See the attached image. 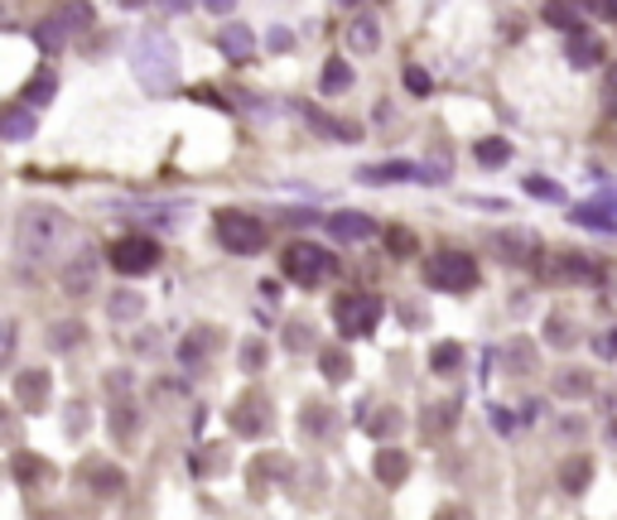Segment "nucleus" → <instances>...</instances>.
<instances>
[{
	"mask_svg": "<svg viewBox=\"0 0 617 520\" xmlns=\"http://www.w3.org/2000/svg\"><path fill=\"white\" fill-rule=\"evenodd\" d=\"M425 285L444 289V295H468L478 285V261L468 251H435L425 265Z\"/></svg>",
	"mask_w": 617,
	"mask_h": 520,
	"instance_id": "3",
	"label": "nucleus"
},
{
	"mask_svg": "<svg viewBox=\"0 0 617 520\" xmlns=\"http://www.w3.org/2000/svg\"><path fill=\"white\" fill-rule=\"evenodd\" d=\"M140 314V299L136 295H116L111 299V318H136Z\"/></svg>",
	"mask_w": 617,
	"mask_h": 520,
	"instance_id": "34",
	"label": "nucleus"
},
{
	"mask_svg": "<svg viewBox=\"0 0 617 520\" xmlns=\"http://www.w3.org/2000/svg\"><path fill=\"white\" fill-rule=\"evenodd\" d=\"M405 473H411V463H405V453H396V448L376 453V477H382L386 487H396V482H405Z\"/></svg>",
	"mask_w": 617,
	"mask_h": 520,
	"instance_id": "18",
	"label": "nucleus"
},
{
	"mask_svg": "<svg viewBox=\"0 0 617 520\" xmlns=\"http://www.w3.org/2000/svg\"><path fill=\"white\" fill-rule=\"evenodd\" d=\"M386 246L396 251V256H411V251H415V236L405 232V226H396V232H386Z\"/></svg>",
	"mask_w": 617,
	"mask_h": 520,
	"instance_id": "33",
	"label": "nucleus"
},
{
	"mask_svg": "<svg viewBox=\"0 0 617 520\" xmlns=\"http://www.w3.org/2000/svg\"><path fill=\"white\" fill-rule=\"evenodd\" d=\"M217 236L222 246L236 251V256H256L260 246H266V222L252 217V212H236V208H222L217 212Z\"/></svg>",
	"mask_w": 617,
	"mask_h": 520,
	"instance_id": "5",
	"label": "nucleus"
},
{
	"mask_svg": "<svg viewBox=\"0 0 617 520\" xmlns=\"http://www.w3.org/2000/svg\"><path fill=\"white\" fill-rule=\"evenodd\" d=\"M111 434L121 438V444H126L130 434H136V405H130V400H121V405H111Z\"/></svg>",
	"mask_w": 617,
	"mask_h": 520,
	"instance_id": "25",
	"label": "nucleus"
},
{
	"mask_svg": "<svg viewBox=\"0 0 617 520\" xmlns=\"http://www.w3.org/2000/svg\"><path fill=\"white\" fill-rule=\"evenodd\" d=\"M570 63L574 68H598L603 63V39L594 30H574L570 34Z\"/></svg>",
	"mask_w": 617,
	"mask_h": 520,
	"instance_id": "14",
	"label": "nucleus"
},
{
	"mask_svg": "<svg viewBox=\"0 0 617 520\" xmlns=\"http://www.w3.org/2000/svg\"><path fill=\"white\" fill-rule=\"evenodd\" d=\"M526 189H531L535 198H541V203H560V198H564V189H555L550 179H526Z\"/></svg>",
	"mask_w": 617,
	"mask_h": 520,
	"instance_id": "32",
	"label": "nucleus"
},
{
	"mask_svg": "<svg viewBox=\"0 0 617 520\" xmlns=\"http://www.w3.org/2000/svg\"><path fill=\"white\" fill-rule=\"evenodd\" d=\"M15 352V323H0V362H10Z\"/></svg>",
	"mask_w": 617,
	"mask_h": 520,
	"instance_id": "37",
	"label": "nucleus"
},
{
	"mask_svg": "<svg viewBox=\"0 0 617 520\" xmlns=\"http://www.w3.org/2000/svg\"><path fill=\"white\" fill-rule=\"evenodd\" d=\"M39 121V112H15V116H0V136H10V140H20V136H30Z\"/></svg>",
	"mask_w": 617,
	"mask_h": 520,
	"instance_id": "26",
	"label": "nucleus"
},
{
	"mask_svg": "<svg viewBox=\"0 0 617 520\" xmlns=\"http://www.w3.org/2000/svg\"><path fill=\"white\" fill-rule=\"evenodd\" d=\"M92 279H97V261L77 256V261H68V270H63V289H68V295H87Z\"/></svg>",
	"mask_w": 617,
	"mask_h": 520,
	"instance_id": "16",
	"label": "nucleus"
},
{
	"mask_svg": "<svg viewBox=\"0 0 617 520\" xmlns=\"http://www.w3.org/2000/svg\"><path fill=\"white\" fill-rule=\"evenodd\" d=\"M405 87H411L415 97H429V73L425 68H405Z\"/></svg>",
	"mask_w": 617,
	"mask_h": 520,
	"instance_id": "35",
	"label": "nucleus"
},
{
	"mask_svg": "<svg viewBox=\"0 0 617 520\" xmlns=\"http://www.w3.org/2000/svg\"><path fill=\"white\" fill-rule=\"evenodd\" d=\"M280 265H285V279L299 285V289L323 285V279L338 270V261L328 256L323 246H313V242H290V246H285V256H280Z\"/></svg>",
	"mask_w": 617,
	"mask_h": 520,
	"instance_id": "4",
	"label": "nucleus"
},
{
	"mask_svg": "<svg viewBox=\"0 0 617 520\" xmlns=\"http://www.w3.org/2000/svg\"><path fill=\"white\" fill-rule=\"evenodd\" d=\"M603 97H608V112L617 116V63L608 68V77H603Z\"/></svg>",
	"mask_w": 617,
	"mask_h": 520,
	"instance_id": "38",
	"label": "nucleus"
},
{
	"mask_svg": "<svg viewBox=\"0 0 617 520\" xmlns=\"http://www.w3.org/2000/svg\"><path fill=\"white\" fill-rule=\"evenodd\" d=\"M333 323L343 338H366L376 323H382V299L372 295H343L333 304Z\"/></svg>",
	"mask_w": 617,
	"mask_h": 520,
	"instance_id": "7",
	"label": "nucleus"
},
{
	"mask_svg": "<svg viewBox=\"0 0 617 520\" xmlns=\"http://www.w3.org/2000/svg\"><path fill=\"white\" fill-rule=\"evenodd\" d=\"M560 279V285H598L603 279V265L598 261H588V256H579V251H560L555 256V270H550Z\"/></svg>",
	"mask_w": 617,
	"mask_h": 520,
	"instance_id": "11",
	"label": "nucleus"
},
{
	"mask_svg": "<svg viewBox=\"0 0 617 520\" xmlns=\"http://www.w3.org/2000/svg\"><path fill=\"white\" fill-rule=\"evenodd\" d=\"M574 222L588 226V232H603V236L617 232V217H613V212H603V208H579V212H574Z\"/></svg>",
	"mask_w": 617,
	"mask_h": 520,
	"instance_id": "21",
	"label": "nucleus"
},
{
	"mask_svg": "<svg viewBox=\"0 0 617 520\" xmlns=\"http://www.w3.org/2000/svg\"><path fill=\"white\" fill-rule=\"evenodd\" d=\"M598 352H603V357H617V328L608 332V338H603V347H598Z\"/></svg>",
	"mask_w": 617,
	"mask_h": 520,
	"instance_id": "40",
	"label": "nucleus"
},
{
	"mask_svg": "<svg viewBox=\"0 0 617 520\" xmlns=\"http://www.w3.org/2000/svg\"><path fill=\"white\" fill-rule=\"evenodd\" d=\"M382 44V24H376L372 10H358V15L348 20V49L352 53H376Z\"/></svg>",
	"mask_w": 617,
	"mask_h": 520,
	"instance_id": "12",
	"label": "nucleus"
},
{
	"mask_svg": "<svg viewBox=\"0 0 617 520\" xmlns=\"http://www.w3.org/2000/svg\"><path fill=\"white\" fill-rule=\"evenodd\" d=\"M328 232H333L338 242H366V236L376 232V222L366 217V212H333V217H328Z\"/></svg>",
	"mask_w": 617,
	"mask_h": 520,
	"instance_id": "13",
	"label": "nucleus"
},
{
	"mask_svg": "<svg viewBox=\"0 0 617 520\" xmlns=\"http://www.w3.org/2000/svg\"><path fill=\"white\" fill-rule=\"evenodd\" d=\"M15 400H20L24 410H44L49 405V371H20Z\"/></svg>",
	"mask_w": 617,
	"mask_h": 520,
	"instance_id": "15",
	"label": "nucleus"
},
{
	"mask_svg": "<svg viewBox=\"0 0 617 520\" xmlns=\"http://www.w3.org/2000/svg\"><path fill=\"white\" fill-rule=\"evenodd\" d=\"M222 53H227V59H236V63H246V59H252V34H246L242 24H236V30H227V34H222Z\"/></svg>",
	"mask_w": 617,
	"mask_h": 520,
	"instance_id": "23",
	"label": "nucleus"
},
{
	"mask_svg": "<svg viewBox=\"0 0 617 520\" xmlns=\"http://www.w3.org/2000/svg\"><path fill=\"white\" fill-rule=\"evenodd\" d=\"M107 261L116 275H130V279L150 275L155 265H160V242H150V236H121V242H111Z\"/></svg>",
	"mask_w": 617,
	"mask_h": 520,
	"instance_id": "6",
	"label": "nucleus"
},
{
	"mask_svg": "<svg viewBox=\"0 0 617 520\" xmlns=\"http://www.w3.org/2000/svg\"><path fill=\"white\" fill-rule=\"evenodd\" d=\"M391 429H396V410H386V415L372 424V434H391Z\"/></svg>",
	"mask_w": 617,
	"mask_h": 520,
	"instance_id": "39",
	"label": "nucleus"
},
{
	"mask_svg": "<svg viewBox=\"0 0 617 520\" xmlns=\"http://www.w3.org/2000/svg\"><path fill=\"white\" fill-rule=\"evenodd\" d=\"M83 338H87L83 323H58V328H54V347H58V352H68V347L83 342Z\"/></svg>",
	"mask_w": 617,
	"mask_h": 520,
	"instance_id": "30",
	"label": "nucleus"
},
{
	"mask_svg": "<svg viewBox=\"0 0 617 520\" xmlns=\"http://www.w3.org/2000/svg\"><path fill=\"white\" fill-rule=\"evenodd\" d=\"M87 482L97 491H121L126 477H121V468H87Z\"/></svg>",
	"mask_w": 617,
	"mask_h": 520,
	"instance_id": "28",
	"label": "nucleus"
},
{
	"mask_svg": "<svg viewBox=\"0 0 617 520\" xmlns=\"http://www.w3.org/2000/svg\"><path fill=\"white\" fill-rule=\"evenodd\" d=\"M458 362H464V347H458V342H444V347L429 352V367H435V371H454Z\"/></svg>",
	"mask_w": 617,
	"mask_h": 520,
	"instance_id": "29",
	"label": "nucleus"
},
{
	"mask_svg": "<svg viewBox=\"0 0 617 520\" xmlns=\"http://www.w3.org/2000/svg\"><path fill=\"white\" fill-rule=\"evenodd\" d=\"M319 87H323V97H338V92H348V87H352V68H348V59H328V63H323Z\"/></svg>",
	"mask_w": 617,
	"mask_h": 520,
	"instance_id": "17",
	"label": "nucleus"
},
{
	"mask_svg": "<svg viewBox=\"0 0 617 520\" xmlns=\"http://www.w3.org/2000/svg\"><path fill=\"white\" fill-rule=\"evenodd\" d=\"M507 159H511V145L507 140H478V165H488V169H502L507 165Z\"/></svg>",
	"mask_w": 617,
	"mask_h": 520,
	"instance_id": "24",
	"label": "nucleus"
},
{
	"mask_svg": "<svg viewBox=\"0 0 617 520\" xmlns=\"http://www.w3.org/2000/svg\"><path fill=\"white\" fill-rule=\"evenodd\" d=\"M92 15V10H54V15H49L44 24H39V30H34V39H39V49H44V53H58L63 44H68V34L77 30V24H83Z\"/></svg>",
	"mask_w": 617,
	"mask_h": 520,
	"instance_id": "8",
	"label": "nucleus"
},
{
	"mask_svg": "<svg viewBox=\"0 0 617 520\" xmlns=\"http://www.w3.org/2000/svg\"><path fill=\"white\" fill-rule=\"evenodd\" d=\"M319 367H323L328 381H348V376H352V362H348L343 347H328V352L319 357Z\"/></svg>",
	"mask_w": 617,
	"mask_h": 520,
	"instance_id": "22",
	"label": "nucleus"
},
{
	"mask_svg": "<svg viewBox=\"0 0 617 520\" xmlns=\"http://www.w3.org/2000/svg\"><path fill=\"white\" fill-rule=\"evenodd\" d=\"M130 63H136L140 83L155 87V92H169L174 87V73H179V53L174 44H169L164 34H146L136 44V53H130Z\"/></svg>",
	"mask_w": 617,
	"mask_h": 520,
	"instance_id": "2",
	"label": "nucleus"
},
{
	"mask_svg": "<svg viewBox=\"0 0 617 520\" xmlns=\"http://www.w3.org/2000/svg\"><path fill=\"white\" fill-rule=\"evenodd\" d=\"M63 242H68V217L58 208H30L20 217V251L30 261H49Z\"/></svg>",
	"mask_w": 617,
	"mask_h": 520,
	"instance_id": "1",
	"label": "nucleus"
},
{
	"mask_svg": "<svg viewBox=\"0 0 617 520\" xmlns=\"http://www.w3.org/2000/svg\"><path fill=\"white\" fill-rule=\"evenodd\" d=\"M560 391H564V395H584V391H588V376H584V371H570V376L560 381Z\"/></svg>",
	"mask_w": 617,
	"mask_h": 520,
	"instance_id": "36",
	"label": "nucleus"
},
{
	"mask_svg": "<svg viewBox=\"0 0 617 520\" xmlns=\"http://www.w3.org/2000/svg\"><path fill=\"white\" fill-rule=\"evenodd\" d=\"M588 477H594V463H588V458H570V463H564V473H560V482H564V491H574V497H579V491L588 487Z\"/></svg>",
	"mask_w": 617,
	"mask_h": 520,
	"instance_id": "20",
	"label": "nucleus"
},
{
	"mask_svg": "<svg viewBox=\"0 0 617 520\" xmlns=\"http://www.w3.org/2000/svg\"><path fill=\"white\" fill-rule=\"evenodd\" d=\"M266 420H270V400L260 395V391H246V395L232 405V429L246 434V438H256L260 429H266Z\"/></svg>",
	"mask_w": 617,
	"mask_h": 520,
	"instance_id": "9",
	"label": "nucleus"
},
{
	"mask_svg": "<svg viewBox=\"0 0 617 520\" xmlns=\"http://www.w3.org/2000/svg\"><path fill=\"white\" fill-rule=\"evenodd\" d=\"M54 87H58V83H54V73H49V68L39 73V77H30V83H24V112H34V106H44L49 97H54Z\"/></svg>",
	"mask_w": 617,
	"mask_h": 520,
	"instance_id": "19",
	"label": "nucleus"
},
{
	"mask_svg": "<svg viewBox=\"0 0 617 520\" xmlns=\"http://www.w3.org/2000/svg\"><path fill=\"white\" fill-rule=\"evenodd\" d=\"M545 20L550 24H555V30H584V24H579V10H574V6H545Z\"/></svg>",
	"mask_w": 617,
	"mask_h": 520,
	"instance_id": "27",
	"label": "nucleus"
},
{
	"mask_svg": "<svg viewBox=\"0 0 617 520\" xmlns=\"http://www.w3.org/2000/svg\"><path fill=\"white\" fill-rule=\"evenodd\" d=\"M598 15L603 20H617V6H598Z\"/></svg>",
	"mask_w": 617,
	"mask_h": 520,
	"instance_id": "41",
	"label": "nucleus"
},
{
	"mask_svg": "<svg viewBox=\"0 0 617 520\" xmlns=\"http://www.w3.org/2000/svg\"><path fill=\"white\" fill-rule=\"evenodd\" d=\"M492 251L507 265H531L535 256H541V242H535V232H521V226H511V232H497L492 236Z\"/></svg>",
	"mask_w": 617,
	"mask_h": 520,
	"instance_id": "10",
	"label": "nucleus"
},
{
	"mask_svg": "<svg viewBox=\"0 0 617 520\" xmlns=\"http://www.w3.org/2000/svg\"><path fill=\"white\" fill-rule=\"evenodd\" d=\"M15 477H20V482H34V477H44V463H39L34 453H20V458H15Z\"/></svg>",
	"mask_w": 617,
	"mask_h": 520,
	"instance_id": "31",
	"label": "nucleus"
}]
</instances>
